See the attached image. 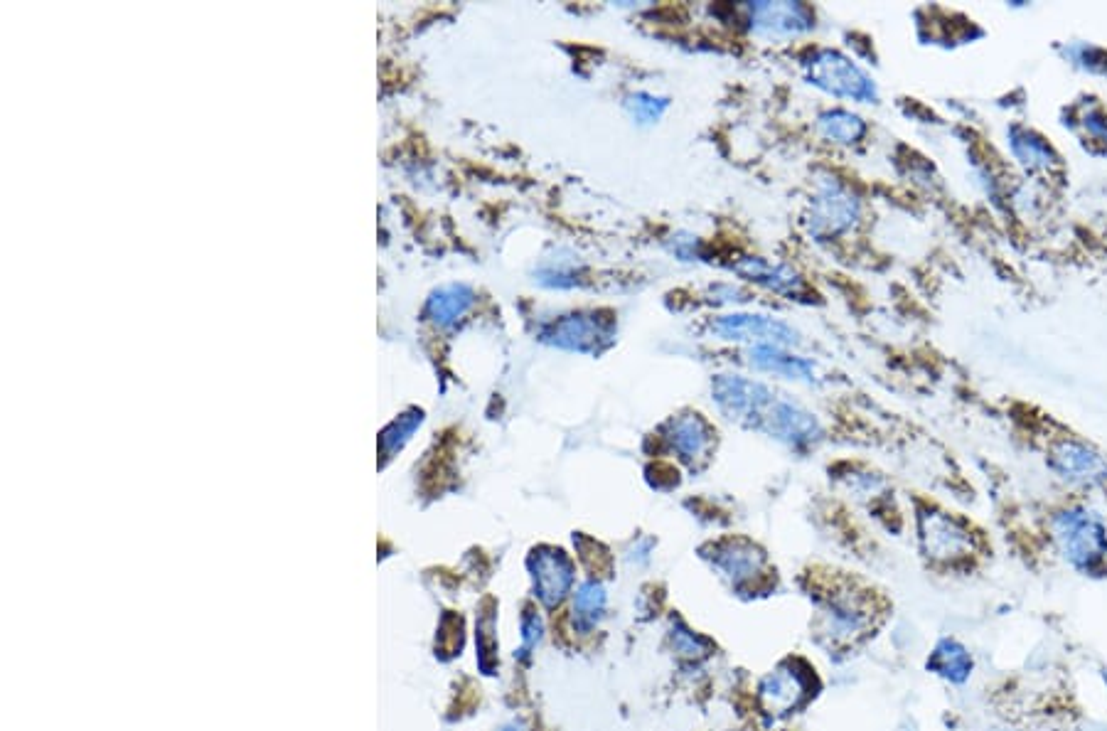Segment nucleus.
Instances as JSON below:
<instances>
[{"instance_id": "obj_1", "label": "nucleus", "mask_w": 1107, "mask_h": 731, "mask_svg": "<svg viewBox=\"0 0 1107 731\" xmlns=\"http://www.w3.org/2000/svg\"><path fill=\"white\" fill-rule=\"evenodd\" d=\"M711 397L721 414L753 429H761L770 404L775 402L773 389L741 375H716L711 380Z\"/></svg>"}, {"instance_id": "obj_2", "label": "nucleus", "mask_w": 1107, "mask_h": 731, "mask_svg": "<svg viewBox=\"0 0 1107 731\" xmlns=\"http://www.w3.org/2000/svg\"><path fill=\"white\" fill-rule=\"evenodd\" d=\"M719 338L724 340H756V345H780L790 348L798 345V330L785 320L763 316V313H729L711 323Z\"/></svg>"}, {"instance_id": "obj_3", "label": "nucleus", "mask_w": 1107, "mask_h": 731, "mask_svg": "<svg viewBox=\"0 0 1107 731\" xmlns=\"http://www.w3.org/2000/svg\"><path fill=\"white\" fill-rule=\"evenodd\" d=\"M534 596L544 608H559L576 584V567L561 549L542 547L529 559Z\"/></svg>"}, {"instance_id": "obj_4", "label": "nucleus", "mask_w": 1107, "mask_h": 731, "mask_svg": "<svg viewBox=\"0 0 1107 731\" xmlns=\"http://www.w3.org/2000/svg\"><path fill=\"white\" fill-rule=\"evenodd\" d=\"M1058 542H1061L1068 562L1076 569H1083V572L1098 567L1107 554L1103 525L1098 520H1090L1088 515L1063 517L1061 527H1058Z\"/></svg>"}, {"instance_id": "obj_5", "label": "nucleus", "mask_w": 1107, "mask_h": 731, "mask_svg": "<svg viewBox=\"0 0 1107 731\" xmlns=\"http://www.w3.org/2000/svg\"><path fill=\"white\" fill-rule=\"evenodd\" d=\"M761 429L768 436H773L775 441H780V444L793 448L815 444L822 434L820 421L815 419V414L807 412L802 404L785 397H775L766 419H763Z\"/></svg>"}, {"instance_id": "obj_6", "label": "nucleus", "mask_w": 1107, "mask_h": 731, "mask_svg": "<svg viewBox=\"0 0 1107 731\" xmlns=\"http://www.w3.org/2000/svg\"><path fill=\"white\" fill-rule=\"evenodd\" d=\"M807 69H810L812 82L825 89V92H832L837 96H854V99H866L871 94L869 79L847 57L839 55V52H817L807 62Z\"/></svg>"}, {"instance_id": "obj_7", "label": "nucleus", "mask_w": 1107, "mask_h": 731, "mask_svg": "<svg viewBox=\"0 0 1107 731\" xmlns=\"http://www.w3.org/2000/svg\"><path fill=\"white\" fill-rule=\"evenodd\" d=\"M871 626V611L859 594H832L822 611V631L837 645L854 643Z\"/></svg>"}, {"instance_id": "obj_8", "label": "nucleus", "mask_w": 1107, "mask_h": 731, "mask_svg": "<svg viewBox=\"0 0 1107 731\" xmlns=\"http://www.w3.org/2000/svg\"><path fill=\"white\" fill-rule=\"evenodd\" d=\"M807 700V680L793 665H780L758 682V704L770 717L795 712Z\"/></svg>"}, {"instance_id": "obj_9", "label": "nucleus", "mask_w": 1107, "mask_h": 731, "mask_svg": "<svg viewBox=\"0 0 1107 731\" xmlns=\"http://www.w3.org/2000/svg\"><path fill=\"white\" fill-rule=\"evenodd\" d=\"M711 567L731 586H743L761 576L763 567H766V554L751 542L729 540L716 544L714 554H711Z\"/></svg>"}, {"instance_id": "obj_10", "label": "nucleus", "mask_w": 1107, "mask_h": 731, "mask_svg": "<svg viewBox=\"0 0 1107 731\" xmlns=\"http://www.w3.org/2000/svg\"><path fill=\"white\" fill-rule=\"evenodd\" d=\"M665 439L672 446V451L689 466H699L702 461H707L711 446H714V434L699 414L672 416L665 424Z\"/></svg>"}, {"instance_id": "obj_11", "label": "nucleus", "mask_w": 1107, "mask_h": 731, "mask_svg": "<svg viewBox=\"0 0 1107 731\" xmlns=\"http://www.w3.org/2000/svg\"><path fill=\"white\" fill-rule=\"evenodd\" d=\"M751 28L766 37H793L812 28V13L800 3L748 5Z\"/></svg>"}, {"instance_id": "obj_12", "label": "nucleus", "mask_w": 1107, "mask_h": 731, "mask_svg": "<svg viewBox=\"0 0 1107 731\" xmlns=\"http://www.w3.org/2000/svg\"><path fill=\"white\" fill-rule=\"evenodd\" d=\"M857 217V202L849 197V192L839 188L837 183H827L825 188L815 195L810 210V229L815 234H839L852 227Z\"/></svg>"}, {"instance_id": "obj_13", "label": "nucleus", "mask_w": 1107, "mask_h": 731, "mask_svg": "<svg viewBox=\"0 0 1107 731\" xmlns=\"http://www.w3.org/2000/svg\"><path fill=\"white\" fill-rule=\"evenodd\" d=\"M921 542L925 554L933 559H955L970 549L967 532L948 515H923Z\"/></svg>"}, {"instance_id": "obj_14", "label": "nucleus", "mask_w": 1107, "mask_h": 731, "mask_svg": "<svg viewBox=\"0 0 1107 731\" xmlns=\"http://www.w3.org/2000/svg\"><path fill=\"white\" fill-rule=\"evenodd\" d=\"M608 616V591L601 579H586L571 594V628L579 636H591Z\"/></svg>"}, {"instance_id": "obj_15", "label": "nucleus", "mask_w": 1107, "mask_h": 731, "mask_svg": "<svg viewBox=\"0 0 1107 731\" xmlns=\"http://www.w3.org/2000/svg\"><path fill=\"white\" fill-rule=\"evenodd\" d=\"M556 340L569 350L601 352L613 340V330L598 316H571L559 325Z\"/></svg>"}, {"instance_id": "obj_16", "label": "nucleus", "mask_w": 1107, "mask_h": 731, "mask_svg": "<svg viewBox=\"0 0 1107 731\" xmlns=\"http://www.w3.org/2000/svg\"><path fill=\"white\" fill-rule=\"evenodd\" d=\"M748 362H751L756 370L773 372V375L785 377V380H800L810 382L812 380V362L802 360V357L793 355L780 345H753L748 350Z\"/></svg>"}, {"instance_id": "obj_17", "label": "nucleus", "mask_w": 1107, "mask_h": 731, "mask_svg": "<svg viewBox=\"0 0 1107 731\" xmlns=\"http://www.w3.org/2000/svg\"><path fill=\"white\" fill-rule=\"evenodd\" d=\"M928 670L933 675L943 677L945 682H953V685H962V682L970 680L972 670H975V660H972L970 650L955 638H943L938 640V645L933 648L928 658Z\"/></svg>"}, {"instance_id": "obj_18", "label": "nucleus", "mask_w": 1107, "mask_h": 731, "mask_svg": "<svg viewBox=\"0 0 1107 731\" xmlns=\"http://www.w3.org/2000/svg\"><path fill=\"white\" fill-rule=\"evenodd\" d=\"M734 271L743 279L756 281V284L766 286L775 293H798L802 288V279L790 266L773 264V261L758 259V256L743 259L741 264L734 266Z\"/></svg>"}, {"instance_id": "obj_19", "label": "nucleus", "mask_w": 1107, "mask_h": 731, "mask_svg": "<svg viewBox=\"0 0 1107 731\" xmlns=\"http://www.w3.org/2000/svg\"><path fill=\"white\" fill-rule=\"evenodd\" d=\"M817 128L825 138H830L834 143H854L864 133V124L854 114L847 111H827L817 121Z\"/></svg>"}, {"instance_id": "obj_20", "label": "nucleus", "mask_w": 1107, "mask_h": 731, "mask_svg": "<svg viewBox=\"0 0 1107 731\" xmlns=\"http://www.w3.org/2000/svg\"><path fill=\"white\" fill-rule=\"evenodd\" d=\"M670 640H672V650H675L677 655H682V658L697 660L702 658V655H707V648H709L707 640L699 638L697 633H692L687 626H682V623H675V628L670 631Z\"/></svg>"}, {"instance_id": "obj_21", "label": "nucleus", "mask_w": 1107, "mask_h": 731, "mask_svg": "<svg viewBox=\"0 0 1107 731\" xmlns=\"http://www.w3.org/2000/svg\"><path fill=\"white\" fill-rule=\"evenodd\" d=\"M665 109H667L665 99H657V96L645 94V92L633 94L628 99L630 116H633L635 121H640V124H652V121H657L662 114H665Z\"/></svg>"}, {"instance_id": "obj_22", "label": "nucleus", "mask_w": 1107, "mask_h": 731, "mask_svg": "<svg viewBox=\"0 0 1107 731\" xmlns=\"http://www.w3.org/2000/svg\"><path fill=\"white\" fill-rule=\"evenodd\" d=\"M544 638V621L537 611H524L522 616V648L517 658H527Z\"/></svg>"}, {"instance_id": "obj_23", "label": "nucleus", "mask_w": 1107, "mask_h": 731, "mask_svg": "<svg viewBox=\"0 0 1107 731\" xmlns=\"http://www.w3.org/2000/svg\"><path fill=\"white\" fill-rule=\"evenodd\" d=\"M650 552H652V540H638L633 542V549L628 552V559L630 562L635 559V567H643V564L650 562Z\"/></svg>"}, {"instance_id": "obj_24", "label": "nucleus", "mask_w": 1107, "mask_h": 731, "mask_svg": "<svg viewBox=\"0 0 1107 731\" xmlns=\"http://www.w3.org/2000/svg\"><path fill=\"white\" fill-rule=\"evenodd\" d=\"M672 249H675L677 256H682V259H692V256H697V237H677L675 244H672Z\"/></svg>"}, {"instance_id": "obj_25", "label": "nucleus", "mask_w": 1107, "mask_h": 731, "mask_svg": "<svg viewBox=\"0 0 1107 731\" xmlns=\"http://www.w3.org/2000/svg\"><path fill=\"white\" fill-rule=\"evenodd\" d=\"M500 731H522V724L512 722V724H507V727H502Z\"/></svg>"}]
</instances>
